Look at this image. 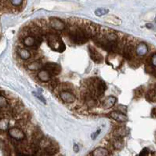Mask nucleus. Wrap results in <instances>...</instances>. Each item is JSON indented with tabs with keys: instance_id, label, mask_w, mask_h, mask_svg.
<instances>
[{
	"instance_id": "nucleus-1",
	"label": "nucleus",
	"mask_w": 156,
	"mask_h": 156,
	"mask_svg": "<svg viewBox=\"0 0 156 156\" xmlns=\"http://www.w3.org/2000/svg\"><path fill=\"white\" fill-rule=\"evenodd\" d=\"M74 29L69 31V38L73 43L81 45L85 43L88 40V37L83 33L80 26H73Z\"/></svg>"
},
{
	"instance_id": "nucleus-2",
	"label": "nucleus",
	"mask_w": 156,
	"mask_h": 156,
	"mask_svg": "<svg viewBox=\"0 0 156 156\" xmlns=\"http://www.w3.org/2000/svg\"><path fill=\"white\" fill-rule=\"evenodd\" d=\"M47 41H48L49 46H51L54 51L62 52L65 49L63 42L55 34H48V35H47Z\"/></svg>"
},
{
	"instance_id": "nucleus-3",
	"label": "nucleus",
	"mask_w": 156,
	"mask_h": 156,
	"mask_svg": "<svg viewBox=\"0 0 156 156\" xmlns=\"http://www.w3.org/2000/svg\"><path fill=\"white\" fill-rule=\"evenodd\" d=\"M49 24H50V26L52 29H54L55 30H57V31H63L66 28L65 23L62 20L58 19V18H55V17L51 18Z\"/></svg>"
},
{
	"instance_id": "nucleus-4",
	"label": "nucleus",
	"mask_w": 156,
	"mask_h": 156,
	"mask_svg": "<svg viewBox=\"0 0 156 156\" xmlns=\"http://www.w3.org/2000/svg\"><path fill=\"white\" fill-rule=\"evenodd\" d=\"M8 134L10 136H12V138L16 139L17 141H21L25 138V134L24 132L19 128H16V127L11 128L8 130Z\"/></svg>"
},
{
	"instance_id": "nucleus-5",
	"label": "nucleus",
	"mask_w": 156,
	"mask_h": 156,
	"mask_svg": "<svg viewBox=\"0 0 156 156\" xmlns=\"http://www.w3.org/2000/svg\"><path fill=\"white\" fill-rule=\"evenodd\" d=\"M44 68L51 73V76H56L60 73V67L57 63H47L45 64Z\"/></svg>"
},
{
	"instance_id": "nucleus-6",
	"label": "nucleus",
	"mask_w": 156,
	"mask_h": 156,
	"mask_svg": "<svg viewBox=\"0 0 156 156\" xmlns=\"http://www.w3.org/2000/svg\"><path fill=\"white\" fill-rule=\"evenodd\" d=\"M23 41H24V44L25 46L34 49L37 48L39 46V44H40V42H39L35 37H34L33 36H30V35L25 37Z\"/></svg>"
},
{
	"instance_id": "nucleus-7",
	"label": "nucleus",
	"mask_w": 156,
	"mask_h": 156,
	"mask_svg": "<svg viewBox=\"0 0 156 156\" xmlns=\"http://www.w3.org/2000/svg\"><path fill=\"white\" fill-rule=\"evenodd\" d=\"M59 98L66 103H73L75 101V96L69 91H61V92H59Z\"/></svg>"
},
{
	"instance_id": "nucleus-8",
	"label": "nucleus",
	"mask_w": 156,
	"mask_h": 156,
	"mask_svg": "<svg viewBox=\"0 0 156 156\" xmlns=\"http://www.w3.org/2000/svg\"><path fill=\"white\" fill-rule=\"evenodd\" d=\"M110 116L112 119L117 122H120V123H124L128 120V118L124 113L119 112L118 111H113L110 113Z\"/></svg>"
},
{
	"instance_id": "nucleus-9",
	"label": "nucleus",
	"mask_w": 156,
	"mask_h": 156,
	"mask_svg": "<svg viewBox=\"0 0 156 156\" xmlns=\"http://www.w3.org/2000/svg\"><path fill=\"white\" fill-rule=\"evenodd\" d=\"M52 76L51 75V73H49L48 71L46 70V69H41V70H39L38 73H37V77L42 82H49Z\"/></svg>"
},
{
	"instance_id": "nucleus-10",
	"label": "nucleus",
	"mask_w": 156,
	"mask_h": 156,
	"mask_svg": "<svg viewBox=\"0 0 156 156\" xmlns=\"http://www.w3.org/2000/svg\"><path fill=\"white\" fill-rule=\"evenodd\" d=\"M116 101V98L114 97V96H109L107 98H105L103 102H102V106H103L105 109H109V108L112 107L115 104Z\"/></svg>"
},
{
	"instance_id": "nucleus-11",
	"label": "nucleus",
	"mask_w": 156,
	"mask_h": 156,
	"mask_svg": "<svg viewBox=\"0 0 156 156\" xmlns=\"http://www.w3.org/2000/svg\"><path fill=\"white\" fill-rule=\"evenodd\" d=\"M90 56H91V58L94 61L95 63H101V62H102V55L98 52L96 49L94 48V47H90Z\"/></svg>"
},
{
	"instance_id": "nucleus-12",
	"label": "nucleus",
	"mask_w": 156,
	"mask_h": 156,
	"mask_svg": "<svg viewBox=\"0 0 156 156\" xmlns=\"http://www.w3.org/2000/svg\"><path fill=\"white\" fill-rule=\"evenodd\" d=\"M148 52V46H146L145 43H140L137 45L136 48V53L139 56L145 55Z\"/></svg>"
},
{
	"instance_id": "nucleus-13",
	"label": "nucleus",
	"mask_w": 156,
	"mask_h": 156,
	"mask_svg": "<svg viewBox=\"0 0 156 156\" xmlns=\"http://www.w3.org/2000/svg\"><path fill=\"white\" fill-rule=\"evenodd\" d=\"M109 151L103 147H98L92 152V156H107Z\"/></svg>"
},
{
	"instance_id": "nucleus-14",
	"label": "nucleus",
	"mask_w": 156,
	"mask_h": 156,
	"mask_svg": "<svg viewBox=\"0 0 156 156\" xmlns=\"http://www.w3.org/2000/svg\"><path fill=\"white\" fill-rule=\"evenodd\" d=\"M112 146L115 150H122L124 146L123 137H117L112 141Z\"/></svg>"
},
{
	"instance_id": "nucleus-15",
	"label": "nucleus",
	"mask_w": 156,
	"mask_h": 156,
	"mask_svg": "<svg viewBox=\"0 0 156 156\" xmlns=\"http://www.w3.org/2000/svg\"><path fill=\"white\" fill-rule=\"evenodd\" d=\"M42 67L43 65L39 61H34L28 64V68L30 71H39L41 68H42Z\"/></svg>"
},
{
	"instance_id": "nucleus-16",
	"label": "nucleus",
	"mask_w": 156,
	"mask_h": 156,
	"mask_svg": "<svg viewBox=\"0 0 156 156\" xmlns=\"http://www.w3.org/2000/svg\"><path fill=\"white\" fill-rule=\"evenodd\" d=\"M19 55L23 60H28L31 57V53L26 49L21 48L19 50Z\"/></svg>"
},
{
	"instance_id": "nucleus-17",
	"label": "nucleus",
	"mask_w": 156,
	"mask_h": 156,
	"mask_svg": "<svg viewBox=\"0 0 156 156\" xmlns=\"http://www.w3.org/2000/svg\"><path fill=\"white\" fill-rule=\"evenodd\" d=\"M103 37L109 41H112V42H116V41H118V36L115 33L107 32V33H105Z\"/></svg>"
},
{
	"instance_id": "nucleus-18",
	"label": "nucleus",
	"mask_w": 156,
	"mask_h": 156,
	"mask_svg": "<svg viewBox=\"0 0 156 156\" xmlns=\"http://www.w3.org/2000/svg\"><path fill=\"white\" fill-rule=\"evenodd\" d=\"M9 128V119L7 118H2L0 119V130L6 131Z\"/></svg>"
},
{
	"instance_id": "nucleus-19",
	"label": "nucleus",
	"mask_w": 156,
	"mask_h": 156,
	"mask_svg": "<svg viewBox=\"0 0 156 156\" xmlns=\"http://www.w3.org/2000/svg\"><path fill=\"white\" fill-rule=\"evenodd\" d=\"M127 133H128V130H126L125 128H119L115 131V135L117 137H124Z\"/></svg>"
},
{
	"instance_id": "nucleus-20",
	"label": "nucleus",
	"mask_w": 156,
	"mask_h": 156,
	"mask_svg": "<svg viewBox=\"0 0 156 156\" xmlns=\"http://www.w3.org/2000/svg\"><path fill=\"white\" fill-rule=\"evenodd\" d=\"M108 12H109V10L107 9V8L101 7V8H98V9L95 10V15L97 16H102L107 14Z\"/></svg>"
},
{
	"instance_id": "nucleus-21",
	"label": "nucleus",
	"mask_w": 156,
	"mask_h": 156,
	"mask_svg": "<svg viewBox=\"0 0 156 156\" xmlns=\"http://www.w3.org/2000/svg\"><path fill=\"white\" fill-rule=\"evenodd\" d=\"M57 151H58V148L55 147V146H52V144H51L50 146H48L47 148H46V154H48V155L55 154Z\"/></svg>"
},
{
	"instance_id": "nucleus-22",
	"label": "nucleus",
	"mask_w": 156,
	"mask_h": 156,
	"mask_svg": "<svg viewBox=\"0 0 156 156\" xmlns=\"http://www.w3.org/2000/svg\"><path fill=\"white\" fill-rule=\"evenodd\" d=\"M51 145V142L49 141L48 139L46 138H43L41 139V141H39V146H41V148L46 149L47 148L48 146H50Z\"/></svg>"
},
{
	"instance_id": "nucleus-23",
	"label": "nucleus",
	"mask_w": 156,
	"mask_h": 156,
	"mask_svg": "<svg viewBox=\"0 0 156 156\" xmlns=\"http://www.w3.org/2000/svg\"><path fill=\"white\" fill-rule=\"evenodd\" d=\"M58 84H59V80H58L55 78H51V80H50V83H49V85L52 90H54L58 86Z\"/></svg>"
},
{
	"instance_id": "nucleus-24",
	"label": "nucleus",
	"mask_w": 156,
	"mask_h": 156,
	"mask_svg": "<svg viewBox=\"0 0 156 156\" xmlns=\"http://www.w3.org/2000/svg\"><path fill=\"white\" fill-rule=\"evenodd\" d=\"M8 106V102H7V98L4 96L0 95V108H5Z\"/></svg>"
},
{
	"instance_id": "nucleus-25",
	"label": "nucleus",
	"mask_w": 156,
	"mask_h": 156,
	"mask_svg": "<svg viewBox=\"0 0 156 156\" xmlns=\"http://www.w3.org/2000/svg\"><path fill=\"white\" fill-rule=\"evenodd\" d=\"M10 1L14 7H20L23 2V0H10Z\"/></svg>"
},
{
	"instance_id": "nucleus-26",
	"label": "nucleus",
	"mask_w": 156,
	"mask_h": 156,
	"mask_svg": "<svg viewBox=\"0 0 156 156\" xmlns=\"http://www.w3.org/2000/svg\"><path fill=\"white\" fill-rule=\"evenodd\" d=\"M149 154V151L146 148H144L142 151L140 152L138 156H148Z\"/></svg>"
},
{
	"instance_id": "nucleus-27",
	"label": "nucleus",
	"mask_w": 156,
	"mask_h": 156,
	"mask_svg": "<svg viewBox=\"0 0 156 156\" xmlns=\"http://www.w3.org/2000/svg\"><path fill=\"white\" fill-rule=\"evenodd\" d=\"M151 63L154 67H156V53L154 54L151 57Z\"/></svg>"
},
{
	"instance_id": "nucleus-28",
	"label": "nucleus",
	"mask_w": 156,
	"mask_h": 156,
	"mask_svg": "<svg viewBox=\"0 0 156 156\" xmlns=\"http://www.w3.org/2000/svg\"><path fill=\"white\" fill-rule=\"evenodd\" d=\"M73 150H74V151L75 152H78L79 151V147H78L77 145H74V146H73Z\"/></svg>"
},
{
	"instance_id": "nucleus-29",
	"label": "nucleus",
	"mask_w": 156,
	"mask_h": 156,
	"mask_svg": "<svg viewBox=\"0 0 156 156\" xmlns=\"http://www.w3.org/2000/svg\"><path fill=\"white\" fill-rule=\"evenodd\" d=\"M146 27H147L148 29H153V24H146Z\"/></svg>"
},
{
	"instance_id": "nucleus-30",
	"label": "nucleus",
	"mask_w": 156,
	"mask_h": 156,
	"mask_svg": "<svg viewBox=\"0 0 156 156\" xmlns=\"http://www.w3.org/2000/svg\"><path fill=\"white\" fill-rule=\"evenodd\" d=\"M28 156H34V155H28Z\"/></svg>"
},
{
	"instance_id": "nucleus-31",
	"label": "nucleus",
	"mask_w": 156,
	"mask_h": 156,
	"mask_svg": "<svg viewBox=\"0 0 156 156\" xmlns=\"http://www.w3.org/2000/svg\"><path fill=\"white\" fill-rule=\"evenodd\" d=\"M155 22H156V17H155Z\"/></svg>"
}]
</instances>
